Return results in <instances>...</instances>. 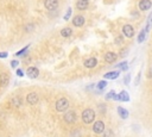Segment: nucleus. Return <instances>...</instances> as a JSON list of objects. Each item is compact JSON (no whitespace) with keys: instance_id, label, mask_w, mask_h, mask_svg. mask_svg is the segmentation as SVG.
Masks as SVG:
<instances>
[{"instance_id":"25","label":"nucleus","mask_w":152,"mask_h":137,"mask_svg":"<svg viewBox=\"0 0 152 137\" xmlns=\"http://www.w3.org/2000/svg\"><path fill=\"white\" fill-rule=\"evenodd\" d=\"M103 137H114V133H113V131L111 129H108V130L103 131Z\"/></svg>"},{"instance_id":"34","label":"nucleus","mask_w":152,"mask_h":137,"mask_svg":"<svg viewBox=\"0 0 152 137\" xmlns=\"http://www.w3.org/2000/svg\"><path fill=\"white\" fill-rule=\"evenodd\" d=\"M86 1H89V0H86Z\"/></svg>"},{"instance_id":"12","label":"nucleus","mask_w":152,"mask_h":137,"mask_svg":"<svg viewBox=\"0 0 152 137\" xmlns=\"http://www.w3.org/2000/svg\"><path fill=\"white\" fill-rule=\"evenodd\" d=\"M116 59H118V55L115 52H112V51H109L105 55V61L107 63H113V62L116 61Z\"/></svg>"},{"instance_id":"24","label":"nucleus","mask_w":152,"mask_h":137,"mask_svg":"<svg viewBox=\"0 0 152 137\" xmlns=\"http://www.w3.org/2000/svg\"><path fill=\"white\" fill-rule=\"evenodd\" d=\"M71 13H73V9H71V7H69V9L67 10L66 16H64V20H69V19H70V17H71Z\"/></svg>"},{"instance_id":"20","label":"nucleus","mask_w":152,"mask_h":137,"mask_svg":"<svg viewBox=\"0 0 152 137\" xmlns=\"http://www.w3.org/2000/svg\"><path fill=\"white\" fill-rule=\"evenodd\" d=\"M152 26V12L148 14V17H147V22H146V29H147V31L150 30V27Z\"/></svg>"},{"instance_id":"28","label":"nucleus","mask_w":152,"mask_h":137,"mask_svg":"<svg viewBox=\"0 0 152 137\" xmlns=\"http://www.w3.org/2000/svg\"><path fill=\"white\" fill-rule=\"evenodd\" d=\"M130 80H131V75H130V74H127V75L125 76V79H124L125 85H128V84H130Z\"/></svg>"},{"instance_id":"17","label":"nucleus","mask_w":152,"mask_h":137,"mask_svg":"<svg viewBox=\"0 0 152 137\" xmlns=\"http://www.w3.org/2000/svg\"><path fill=\"white\" fill-rule=\"evenodd\" d=\"M118 113H119V116L123 119L128 118V111L126 108H124V107H118Z\"/></svg>"},{"instance_id":"33","label":"nucleus","mask_w":152,"mask_h":137,"mask_svg":"<svg viewBox=\"0 0 152 137\" xmlns=\"http://www.w3.org/2000/svg\"><path fill=\"white\" fill-rule=\"evenodd\" d=\"M147 76H148L150 79H152V65H151L150 69H148V74H147Z\"/></svg>"},{"instance_id":"2","label":"nucleus","mask_w":152,"mask_h":137,"mask_svg":"<svg viewBox=\"0 0 152 137\" xmlns=\"http://www.w3.org/2000/svg\"><path fill=\"white\" fill-rule=\"evenodd\" d=\"M69 107V100L67 98H61L56 103V110L58 112H64Z\"/></svg>"},{"instance_id":"26","label":"nucleus","mask_w":152,"mask_h":137,"mask_svg":"<svg viewBox=\"0 0 152 137\" xmlns=\"http://www.w3.org/2000/svg\"><path fill=\"white\" fill-rule=\"evenodd\" d=\"M114 95H115V92L112 90V91H109L107 94H106V100H109V99H113L114 98Z\"/></svg>"},{"instance_id":"13","label":"nucleus","mask_w":152,"mask_h":137,"mask_svg":"<svg viewBox=\"0 0 152 137\" xmlns=\"http://www.w3.org/2000/svg\"><path fill=\"white\" fill-rule=\"evenodd\" d=\"M96 65H98V60L95 57H90V59L84 61V67L86 68H94Z\"/></svg>"},{"instance_id":"32","label":"nucleus","mask_w":152,"mask_h":137,"mask_svg":"<svg viewBox=\"0 0 152 137\" xmlns=\"http://www.w3.org/2000/svg\"><path fill=\"white\" fill-rule=\"evenodd\" d=\"M17 75L18 76H24V72L21 69H17Z\"/></svg>"},{"instance_id":"15","label":"nucleus","mask_w":152,"mask_h":137,"mask_svg":"<svg viewBox=\"0 0 152 137\" xmlns=\"http://www.w3.org/2000/svg\"><path fill=\"white\" fill-rule=\"evenodd\" d=\"M87 7H88V1H86V0H77L76 1V9L77 10L83 11V10H87Z\"/></svg>"},{"instance_id":"7","label":"nucleus","mask_w":152,"mask_h":137,"mask_svg":"<svg viewBox=\"0 0 152 137\" xmlns=\"http://www.w3.org/2000/svg\"><path fill=\"white\" fill-rule=\"evenodd\" d=\"M138 7L140 11H147L152 7V1L151 0H140L138 4Z\"/></svg>"},{"instance_id":"9","label":"nucleus","mask_w":152,"mask_h":137,"mask_svg":"<svg viewBox=\"0 0 152 137\" xmlns=\"http://www.w3.org/2000/svg\"><path fill=\"white\" fill-rule=\"evenodd\" d=\"M113 99L120 100V101H128L130 100V95H128V93L126 91H121L119 94H115Z\"/></svg>"},{"instance_id":"18","label":"nucleus","mask_w":152,"mask_h":137,"mask_svg":"<svg viewBox=\"0 0 152 137\" xmlns=\"http://www.w3.org/2000/svg\"><path fill=\"white\" fill-rule=\"evenodd\" d=\"M147 32H148V31H147L146 27H145V29H143V30L139 32V35H138V43H143V42H144V39H145Z\"/></svg>"},{"instance_id":"29","label":"nucleus","mask_w":152,"mask_h":137,"mask_svg":"<svg viewBox=\"0 0 152 137\" xmlns=\"http://www.w3.org/2000/svg\"><path fill=\"white\" fill-rule=\"evenodd\" d=\"M7 55H9V54H7L6 51H5V52H4V51H0V59H6Z\"/></svg>"},{"instance_id":"4","label":"nucleus","mask_w":152,"mask_h":137,"mask_svg":"<svg viewBox=\"0 0 152 137\" xmlns=\"http://www.w3.org/2000/svg\"><path fill=\"white\" fill-rule=\"evenodd\" d=\"M123 34L124 36L128 37V38H132L134 36V29H133V26L130 25V24H126L123 26Z\"/></svg>"},{"instance_id":"11","label":"nucleus","mask_w":152,"mask_h":137,"mask_svg":"<svg viewBox=\"0 0 152 137\" xmlns=\"http://www.w3.org/2000/svg\"><path fill=\"white\" fill-rule=\"evenodd\" d=\"M73 24H74V26H76V27H81V26H83V24H84V17H83V16H81V14L75 16V17H74V19H73Z\"/></svg>"},{"instance_id":"5","label":"nucleus","mask_w":152,"mask_h":137,"mask_svg":"<svg viewBox=\"0 0 152 137\" xmlns=\"http://www.w3.org/2000/svg\"><path fill=\"white\" fill-rule=\"evenodd\" d=\"M44 6L48 11H55L58 7V0H45Z\"/></svg>"},{"instance_id":"3","label":"nucleus","mask_w":152,"mask_h":137,"mask_svg":"<svg viewBox=\"0 0 152 137\" xmlns=\"http://www.w3.org/2000/svg\"><path fill=\"white\" fill-rule=\"evenodd\" d=\"M64 122H67L68 124H74L75 122H76V113H75V111H68V112H66L64 113Z\"/></svg>"},{"instance_id":"22","label":"nucleus","mask_w":152,"mask_h":137,"mask_svg":"<svg viewBox=\"0 0 152 137\" xmlns=\"http://www.w3.org/2000/svg\"><path fill=\"white\" fill-rule=\"evenodd\" d=\"M118 68H119V70H126L127 69V62H121V63H119L118 65Z\"/></svg>"},{"instance_id":"8","label":"nucleus","mask_w":152,"mask_h":137,"mask_svg":"<svg viewBox=\"0 0 152 137\" xmlns=\"http://www.w3.org/2000/svg\"><path fill=\"white\" fill-rule=\"evenodd\" d=\"M26 74L30 79H36L39 75V70H38L37 67H29L27 70H26Z\"/></svg>"},{"instance_id":"14","label":"nucleus","mask_w":152,"mask_h":137,"mask_svg":"<svg viewBox=\"0 0 152 137\" xmlns=\"http://www.w3.org/2000/svg\"><path fill=\"white\" fill-rule=\"evenodd\" d=\"M120 75V70H112L105 74V79H109V80H115L118 79Z\"/></svg>"},{"instance_id":"10","label":"nucleus","mask_w":152,"mask_h":137,"mask_svg":"<svg viewBox=\"0 0 152 137\" xmlns=\"http://www.w3.org/2000/svg\"><path fill=\"white\" fill-rule=\"evenodd\" d=\"M38 94L37 93H35V92H31V93H29L27 94V97H26V101L29 103V104H31V105H34V104H37L38 103Z\"/></svg>"},{"instance_id":"1","label":"nucleus","mask_w":152,"mask_h":137,"mask_svg":"<svg viewBox=\"0 0 152 137\" xmlns=\"http://www.w3.org/2000/svg\"><path fill=\"white\" fill-rule=\"evenodd\" d=\"M95 119V111L92 108H87L83 111L82 113V121L84 124H90V123H93Z\"/></svg>"},{"instance_id":"19","label":"nucleus","mask_w":152,"mask_h":137,"mask_svg":"<svg viewBox=\"0 0 152 137\" xmlns=\"http://www.w3.org/2000/svg\"><path fill=\"white\" fill-rule=\"evenodd\" d=\"M21 98L20 97H14L13 99H12V104L14 105V106H17V107H19V106H21Z\"/></svg>"},{"instance_id":"23","label":"nucleus","mask_w":152,"mask_h":137,"mask_svg":"<svg viewBox=\"0 0 152 137\" xmlns=\"http://www.w3.org/2000/svg\"><path fill=\"white\" fill-rule=\"evenodd\" d=\"M29 47H30V44H29V45H26L25 48H23L21 50H19L18 52H16V56H23V54H25V52H26V50L29 49Z\"/></svg>"},{"instance_id":"27","label":"nucleus","mask_w":152,"mask_h":137,"mask_svg":"<svg viewBox=\"0 0 152 137\" xmlns=\"http://www.w3.org/2000/svg\"><path fill=\"white\" fill-rule=\"evenodd\" d=\"M114 42H115V44H123L124 43V38H123V36H118L115 39H114Z\"/></svg>"},{"instance_id":"6","label":"nucleus","mask_w":152,"mask_h":137,"mask_svg":"<svg viewBox=\"0 0 152 137\" xmlns=\"http://www.w3.org/2000/svg\"><path fill=\"white\" fill-rule=\"evenodd\" d=\"M93 131H94L95 133H103V131H105V123H103L102 121H96V122H94Z\"/></svg>"},{"instance_id":"16","label":"nucleus","mask_w":152,"mask_h":137,"mask_svg":"<svg viewBox=\"0 0 152 137\" xmlns=\"http://www.w3.org/2000/svg\"><path fill=\"white\" fill-rule=\"evenodd\" d=\"M73 35V30L71 27H64V29L61 30V36H63L64 38H68Z\"/></svg>"},{"instance_id":"31","label":"nucleus","mask_w":152,"mask_h":137,"mask_svg":"<svg viewBox=\"0 0 152 137\" xmlns=\"http://www.w3.org/2000/svg\"><path fill=\"white\" fill-rule=\"evenodd\" d=\"M32 29H34V25H32V24H29V25L25 27V30H26V31H31Z\"/></svg>"},{"instance_id":"21","label":"nucleus","mask_w":152,"mask_h":137,"mask_svg":"<svg viewBox=\"0 0 152 137\" xmlns=\"http://www.w3.org/2000/svg\"><path fill=\"white\" fill-rule=\"evenodd\" d=\"M106 86H107V82H106L105 80H102V81H99V82H98V85H96L98 90H100V91H101V90H103Z\"/></svg>"},{"instance_id":"30","label":"nucleus","mask_w":152,"mask_h":137,"mask_svg":"<svg viewBox=\"0 0 152 137\" xmlns=\"http://www.w3.org/2000/svg\"><path fill=\"white\" fill-rule=\"evenodd\" d=\"M18 63H19L18 60H13V61H11V67H12V68H16V67L18 66Z\"/></svg>"}]
</instances>
